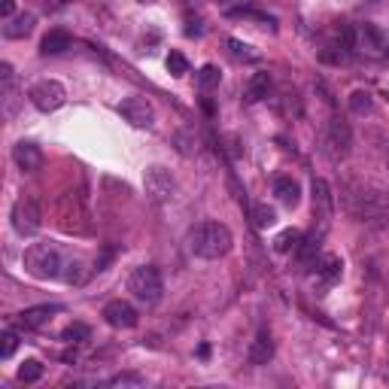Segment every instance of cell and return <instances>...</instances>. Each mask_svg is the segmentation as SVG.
Here are the masks:
<instances>
[{
	"instance_id": "4316f807",
	"label": "cell",
	"mask_w": 389,
	"mask_h": 389,
	"mask_svg": "<svg viewBox=\"0 0 389 389\" xmlns=\"http://www.w3.org/2000/svg\"><path fill=\"white\" fill-rule=\"evenodd\" d=\"M219 79H222V74L213 64H207V67H201V74H198V83H201V88H216L219 86Z\"/></svg>"
},
{
	"instance_id": "8992f818",
	"label": "cell",
	"mask_w": 389,
	"mask_h": 389,
	"mask_svg": "<svg viewBox=\"0 0 389 389\" xmlns=\"http://www.w3.org/2000/svg\"><path fill=\"white\" fill-rule=\"evenodd\" d=\"M143 189H146V194L156 204H165L173 198V189H177V182H173L170 170L161 168V165H152L146 168V173H143Z\"/></svg>"
},
{
	"instance_id": "f546056e",
	"label": "cell",
	"mask_w": 389,
	"mask_h": 389,
	"mask_svg": "<svg viewBox=\"0 0 389 389\" xmlns=\"http://www.w3.org/2000/svg\"><path fill=\"white\" fill-rule=\"evenodd\" d=\"M13 13H16V0H4V4H0V16H4L6 22H9V18H13Z\"/></svg>"
},
{
	"instance_id": "7c38bea8",
	"label": "cell",
	"mask_w": 389,
	"mask_h": 389,
	"mask_svg": "<svg viewBox=\"0 0 389 389\" xmlns=\"http://www.w3.org/2000/svg\"><path fill=\"white\" fill-rule=\"evenodd\" d=\"M58 310H61L58 304H37V307H28V310H22L16 320H18L22 329H43V325L52 323V316Z\"/></svg>"
},
{
	"instance_id": "ac0fdd59",
	"label": "cell",
	"mask_w": 389,
	"mask_h": 389,
	"mask_svg": "<svg viewBox=\"0 0 389 389\" xmlns=\"http://www.w3.org/2000/svg\"><path fill=\"white\" fill-rule=\"evenodd\" d=\"M268 88H271V76L268 74H255L250 79V86H247V100H262V98H268Z\"/></svg>"
},
{
	"instance_id": "52a82bcc",
	"label": "cell",
	"mask_w": 389,
	"mask_h": 389,
	"mask_svg": "<svg viewBox=\"0 0 389 389\" xmlns=\"http://www.w3.org/2000/svg\"><path fill=\"white\" fill-rule=\"evenodd\" d=\"M119 116L125 119L128 125H134V128H152V125H156V110H152L149 100L140 98V95H131V98L122 100Z\"/></svg>"
},
{
	"instance_id": "f1b7e54d",
	"label": "cell",
	"mask_w": 389,
	"mask_h": 389,
	"mask_svg": "<svg viewBox=\"0 0 389 389\" xmlns=\"http://www.w3.org/2000/svg\"><path fill=\"white\" fill-rule=\"evenodd\" d=\"M228 49L234 58H247V61H255V52H250L247 43H240V40H228Z\"/></svg>"
},
{
	"instance_id": "603a6c76",
	"label": "cell",
	"mask_w": 389,
	"mask_h": 389,
	"mask_svg": "<svg viewBox=\"0 0 389 389\" xmlns=\"http://www.w3.org/2000/svg\"><path fill=\"white\" fill-rule=\"evenodd\" d=\"M350 110L356 112V116H365V112H371L374 110V100L368 91H353L350 95Z\"/></svg>"
},
{
	"instance_id": "cb8c5ba5",
	"label": "cell",
	"mask_w": 389,
	"mask_h": 389,
	"mask_svg": "<svg viewBox=\"0 0 389 389\" xmlns=\"http://www.w3.org/2000/svg\"><path fill=\"white\" fill-rule=\"evenodd\" d=\"M298 243H301V234L298 231H283L277 240H274V250L277 252H289V250H298Z\"/></svg>"
},
{
	"instance_id": "277c9868",
	"label": "cell",
	"mask_w": 389,
	"mask_h": 389,
	"mask_svg": "<svg viewBox=\"0 0 389 389\" xmlns=\"http://www.w3.org/2000/svg\"><path fill=\"white\" fill-rule=\"evenodd\" d=\"M28 98L40 112H55L67 100V88L61 86L58 79H40V83L30 86Z\"/></svg>"
},
{
	"instance_id": "3957f363",
	"label": "cell",
	"mask_w": 389,
	"mask_h": 389,
	"mask_svg": "<svg viewBox=\"0 0 389 389\" xmlns=\"http://www.w3.org/2000/svg\"><path fill=\"white\" fill-rule=\"evenodd\" d=\"M128 292L143 304H158L161 292H165V283H161L158 268H152V265H140V268H134L131 271V277H128Z\"/></svg>"
},
{
	"instance_id": "2e32d148",
	"label": "cell",
	"mask_w": 389,
	"mask_h": 389,
	"mask_svg": "<svg viewBox=\"0 0 389 389\" xmlns=\"http://www.w3.org/2000/svg\"><path fill=\"white\" fill-rule=\"evenodd\" d=\"M74 46V37L67 34V30H49L43 37V43H40V52L43 55H61L67 52V49Z\"/></svg>"
},
{
	"instance_id": "5b68a950",
	"label": "cell",
	"mask_w": 389,
	"mask_h": 389,
	"mask_svg": "<svg viewBox=\"0 0 389 389\" xmlns=\"http://www.w3.org/2000/svg\"><path fill=\"white\" fill-rule=\"evenodd\" d=\"M40 225H43L40 204H37L34 198H18V201L13 204V228H16V234L30 238V234L40 231Z\"/></svg>"
},
{
	"instance_id": "5bb4252c",
	"label": "cell",
	"mask_w": 389,
	"mask_h": 389,
	"mask_svg": "<svg viewBox=\"0 0 389 389\" xmlns=\"http://www.w3.org/2000/svg\"><path fill=\"white\" fill-rule=\"evenodd\" d=\"M247 359H250V365H268L274 359V341H271L268 332H259L252 337V344L247 350Z\"/></svg>"
},
{
	"instance_id": "9c48e42d",
	"label": "cell",
	"mask_w": 389,
	"mask_h": 389,
	"mask_svg": "<svg viewBox=\"0 0 389 389\" xmlns=\"http://www.w3.org/2000/svg\"><path fill=\"white\" fill-rule=\"evenodd\" d=\"M353 49H362L368 58H389V46L381 37V30H374L371 25H359L353 30Z\"/></svg>"
},
{
	"instance_id": "4fadbf2b",
	"label": "cell",
	"mask_w": 389,
	"mask_h": 389,
	"mask_svg": "<svg viewBox=\"0 0 389 389\" xmlns=\"http://www.w3.org/2000/svg\"><path fill=\"white\" fill-rule=\"evenodd\" d=\"M310 192H313V216L325 225V222H329V216H332V210H335L329 182H325V180H313Z\"/></svg>"
},
{
	"instance_id": "4dcf8cb0",
	"label": "cell",
	"mask_w": 389,
	"mask_h": 389,
	"mask_svg": "<svg viewBox=\"0 0 389 389\" xmlns=\"http://www.w3.org/2000/svg\"><path fill=\"white\" fill-rule=\"evenodd\" d=\"M219 4H222V0H219Z\"/></svg>"
},
{
	"instance_id": "484cf974",
	"label": "cell",
	"mask_w": 389,
	"mask_h": 389,
	"mask_svg": "<svg viewBox=\"0 0 389 389\" xmlns=\"http://www.w3.org/2000/svg\"><path fill=\"white\" fill-rule=\"evenodd\" d=\"M16 347H18V335L13 329H6L0 335V359H9V356L16 353Z\"/></svg>"
},
{
	"instance_id": "6da1fadb",
	"label": "cell",
	"mask_w": 389,
	"mask_h": 389,
	"mask_svg": "<svg viewBox=\"0 0 389 389\" xmlns=\"http://www.w3.org/2000/svg\"><path fill=\"white\" fill-rule=\"evenodd\" d=\"M234 247V238L228 231V225L222 222H198L189 231V250L198 259H222Z\"/></svg>"
},
{
	"instance_id": "30bf717a",
	"label": "cell",
	"mask_w": 389,
	"mask_h": 389,
	"mask_svg": "<svg viewBox=\"0 0 389 389\" xmlns=\"http://www.w3.org/2000/svg\"><path fill=\"white\" fill-rule=\"evenodd\" d=\"M104 320L112 325V329H134L140 323V313L128 301H110L104 307Z\"/></svg>"
},
{
	"instance_id": "7402d4cb",
	"label": "cell",
	"mask_w": 389,
	"mask_h": 389,
	"mask_svg": "<svg viewBox=\"0 0 389 389\" xmlns=\"http://www.w3.org/2000/svg\"><path fill=\"white\" fill-rule=\"evenodd\" d=\"M40 377H43V362H37V359H28L18 368V381L22 383H37Z\"/></svg>"
},
{
	"instance_id": "d6986e66",
	"label": "cell",
	"mask_w": 389,
	"mask_h": 389,
	"mask_svg": "<svg viewBox=\"0 0 389 389\" xmlns=\"http://www.w3.org/2000/svg\"><path fill=\"white\" fill-rule=\"evenodd\" d=\"M250 213H252V225H255V228H262V231L271 228V225L277 222V213H274L268 204H252Z\"/></svg>"
},
{
	"instance_id": "44dd1931",
	"label": "cell",
	"mask_w": 389,
	"mask_h": 389,
	"mask_svg": "<svg viewBox=\"0 0 389 389\" xmlns=\"http://www.w3.org/2000/svg\"><path fill=\"white\" fill-rule=\"evenodd\" d=\"M88 335H91V329L86 323H70L64 332H61V341H67V344H83V341H88Z\"/></svg>"
},
{
	"instance_id": "7a4b0ae2",
	"label": "cell",
	"mask_w": 389,
	"mask_h": 389,
	"mask_svg": "<svg viewBox=\"0 0 389 389\" xmlns=\"http://www.w3.org/2000/svg\"><path fill=\"white\" fill-rule=\"evenodd\" d=\"M25 271L37 280H55L64 277V259H61V250L55 243H30L25 250Z\"/></svg>"
},
{
	"instance_id": "e0dca14e",
	"label": "cell",
	"mask_w": 389,
	"mask_h": 389,
	"mask_svg": "<svg viewBox=\"0 0 389 389\" xmlns=\"http://www.w3.org/2000/svg\"><path fill=\"white\" fill-rule=\"evenodd\" d=\"M34 25H37V18L30 13H22V16H16V18H9V22H6L4 37L6 40H25L30 30H34Z\"/></svg>"
},
{
	"instance_id": "ba28073f",
	"label": "cell",
	"mask_w": 389,
	"mask_h": 389,
	"mask_svg": "<svg viewBox=\"0 0 389 389\" xmlns=\"http://www.w3.org/2000/svg\"><path fill=\"white\" fill-rule=\"evenodd\" d=\"M350 146H353L350 125H347L344 119H332L329 128H325V152H329L335 161H341V158L350 156Z\"/></svg>"
},
{
	"instance_id": "83f0119b",
	"label": "cell",
	"mask_w": 389,
	"mask_h": 389,
	"mask_svg": "<svg viewBox=\"0 0 389 389\" xmlns=\"http://www.w3.org/2000/svg\"><path fill=\"white\" fill-rule=\"evenodd\" d=\"M146 381H143L140 374H116V377H110L107 386H143Z\"/></svg>"
},
{
	"instance_id": "8fae6325",
	"label": "cell",
	"mask_w": 389,
	"mask_h": 389,
	"mask_svg": "<svg viewBox=\"0 0 389 389\" xmlns=\"http://www.w3.org/2000/svg\"><path fill=\"white\" fill-rule=\"evenodd\" d=\"M13 161L18 165L22 173H37L40 168H43V152H40L37 143L22 140V143H16L13 146Z\"/></svg>"
},
{
	"instance_id": "d4e9b609",
	"label": "cell",
	"mask_w": 389,
	"mask_h": 389,
	"mask_svg": "<svg viewBox=\"0 0 389 389\" xmlns=\"http://www.w3.org/2000/svg\"><path fill=\"white\" fill-rule=\"evenodd\" d=\"M165 64H168V70H170L173 76H186L189 74V61H186V55H182V52H170Z\"/></svg>"
},
{
	"instance_id": "9a60e30c",
	"label": "cell",
	"mask_w": 389,
	"mask_h": 389,
	"mask_svg": "<svg viewBox=\"0 0 389 389\" xmlns=\"http://www.w3.org/2000/svg\"><path fill=\"white\" fill-rule=\"evenodd\" d=\"M274 194H277V201L283 207H298V201H301V189L292 177H280L274 182Z\"/></svg>"
},
{
	"instance_id": "ffe728a7",
	"label": "cell",
	"mask_w": 389,
	"mask_h": 389,
	"mask_svg": "<svg viewBox=\"0 0 389 389\" xmlns=\"http://www.w3.org/2000/svg\"><path fill=\"white\" fill-rule=\"evenodd\" d=\"M341 268H344V262L337 259V255H325V259L320 262V277L325 283H335L337 277H341Z\"/></svg>"
}]
</instances>
